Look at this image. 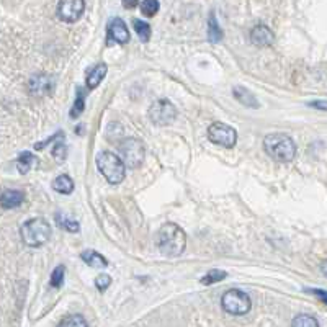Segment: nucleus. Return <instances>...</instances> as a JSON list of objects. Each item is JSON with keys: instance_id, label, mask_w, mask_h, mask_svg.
Returning a JSON list of instances; mask_svg holds the SVG:
<instances>
[{"instance_id": "nucleus-1", "label": "nucleus", "mask_w": 327, "mask_h": 327, "mask_svg": "<svg viewBox=\"0 0 327 327\" xmlns=\"http://www.w3.org/2000/svg\"><path fill=\"white\" fill-rule=\"evenodd\" d=\"M157 249L167 257H179L187 247V234L175 223H165L157 233Z\"/></svg>"}, {"instance_id": "nucleus-2", "label": "nucleus", "mask_w": 327, "mask_h": 327, "mask_svg": "<svg viewBox=\"0 0 327 327\" xmlns=\"http://www.w3.org/2000/svg\"><path fill=\"white\" fill-rule=\"evenodd\" d=\"M263 147L273 161L278 162H290L296 156V146L293 139L283 132H272L263 139Z\"/></svg>"}, {"instance_id": "nucleus-3", "label": "nucleus", "mask_w": 327, "mask_h": 327, "mask_svg": "<svg viewBox=\"0 0 327 327\" xmlns=\"http://www.w3.org/2000/svg\"><path fill=\"white\" fill-rule=\"evenodd\" d=\"M22 239L28 247H41L46 244L51 237V226L46 219L33 218L22 226L20 229Z\"/></svg>"}, {"instance_id": "nucleus-4", "label": "nucleus", "mask_w": 327, "mask_h": 327, "mask_svg": "<svg viewBox=\"0 0 327 327\" xmlns=\"http://www.w3.org/2000/svg\"><path fill=\"white\" fill-rule=\"evenodd\" d=\"M97 167L100 174L110 182L111 185H118L125 180L126 167L121 162V159L113 152H99L97 156Z\"/></svg>"}, {"instance_id": "nucleus-5", "label": "nucleus", "mask_w": 327, "mask_h": 327, "mask_svg": "<svg viewBox=\"0 0 327 327\" xmlns=\"http://www.w3.org/2000/svg\"><path fill=\"white\" fill-rule=\"evenodd\" d=\"M221 306H223V309L226 313L233 314V316H244L251 311L252 301H251V296L247 293H244V291L229 290L223 295Z\"/></svg>"}, {"instance_id": "nucleus-6", "label": "nucleus", "mask_w": 327, "mask_h": 327, "mask_svg": "<svg viewBox=\"0 0 327 327\" xmlns=\"http://www.w3.org/2000/svg\"><path fill=\"white\" fill-rule=\"evenodd\" d=\"M118 151H120L118 157L121 159V162L125 164V167H129V169H138L143 164L146 156V149L143 143L138 139H125L123 143H120Z\"/></svg>"}, {"instance_id": "nucleus-7", "label": "nucleus", "mask_w": 327, "mask_h": 327, "mask_svg": "<svg viewBox=\"0 0 327 327\" xmlns=\"http://www.w3.org/2000/svg\"><path fill=\"white\" fill-rule=\"evenodd\" d=\"M208 139L221 147L231 149L237 143V132L233 126L226 125V123L216 121L208 128Z\"/></svg>"}, {"instance_id": "nucleus-8", "label": "nucleus", "mask_w": 327, "mask_h": 327, "mask_svg": "<svg viewBox=\"0 0 327 327\" xmlns=\"http://www.w3.org/2000/svg\"><path fill=\"white\" fill-rule=\"evenodd\" d=\"M177 118V108L169 100H157L149 108V120H151L156 126H167L174 123Z\"/></svg>"}, {"instance_id": "nucleus-9", "label": "nucleus", "mask_w": 327, "mask_h": 327, "mask_svg": "<svg viewBox=\"0 0 327 327\" xmlns=\"http://www.w3.org/2000/svg\"><path fill=\"white\" fill-rule=\"evenodd\" d=\"M84 8V0H63L57 4V16L66 23H74L82 16Z\"/></svg>"}, {"instance_id": "nucleus-10", "label": "nucleus", "mask_w": 327, "mask_h": 327, "mask_svg": "<svg viewBox=\"0 0 327 327\" xmlns=\"http://www.w3.org/2000/svg\"><path fill=\"white\" fill-rule=\"evenodd\" d=\"M108 38L110 43L114 41L120 44H126L129 41V30L121 18H113L108 23Z\"/></svg>"}, {"instance_id": "nucleus-11", "label": "nucleus", "mask_w": 327, "mask_h": 327, "mask_svg": "<svg viewBox=\"0 0 327 327\" xmlns=\"http://www.w3.org/2000/svg\"><path fill=\"white\" fill-rule=\"evenodd\" d=\"M273 40H275V34H273V31L265 25H255L251 31V41L255 44V46L267 48L273 43Z\"/></svg>"}, {"instance_id": "nucleus-12", "label": "nucleus", "mask_w": 327, "mask_h": 327, "mask_svg": "<svg viewBox=\"0 0 327 327\" xmlns=\"http://www.w3.org/2000/svg\"><path fill=\"white\" fill-rule=\"evenodd\" d=\"M54 81L49 77V75H34L31 77L30 81V92L33 95H38V97H43V95H48L51 93V90L54 88Z\"/></svg>"}, {"instance_id": "nucleus-13", "label": "nucleus", "mask_w": 327, "mask_h": 327, "mask_svg": "<svg viewBox=\"0 0 327 327\" xmlns=\"http://www.w3.org/2000/svg\"><path fill=\"white\" fill-rule=\"evenodd\" d=\"M23 201H25V193L20 190H5L2 195H0V205L5 209L20 206Z\"/></svg>"}, {"instance_id": "nucleus-14", "label": "nucleus", "mask_w": 327, "mask_h": 327, "mask_svg": "<svg viewBox=\"0 0 327 327\" xmlns=\"http://www.w3.org/2000/svg\"><path fill=\"white\" fill-rule=\"evenodd\" d=\"M107 70H108V67H107V64H103V63L93 66V69H90V72L87 74V81H85L87 87L90 88V90H93V88L99 87L102 84V81L105 79V75H107Z\"/></svg>"}, {"instance_id": "nucleus-15", "label": "nucleus", "mask_w": 327, "mask_h": 327, "mask_svg": "<svg viewBox=\"0 0 327 327\" xmlns=\"http://www.w3.org/2000/svg\"><path fill=\"white\" fill-rule=\"evenodd\" d=\"M233 93H234V97L237 99V102L239 103H242L244 107H249V108H259L260 105H259V100L255 99V97L247 90L245 87H242V85H237V87H234L233 88Z\"/></svg>"}, {"instance_id": "nucleus-16", "label": "nucleus", "mask_w": 327, "mask_h": 327, "mask_svg": "<svg viewBox=\"0 0 327 327\" xmlns=\"http://www.w3.org/2000/svg\"><path fill=\"white\" fill-rule=\"evenodd\" d=\"M81 259L88 265V267H92V268H105L108 265V260L103 257L102 254L99 252H95L92 249H88V251H84L81 254Z\"/></svg>"}, {"instance_id": "nucleus-17", "label": "nucleus", "mask_w": 327, "mask_h": 327, "mask_svg": "<svg viewBox=\"0 0 327 327\" xmlns=\"http://www.w3.org/2000/svg\"><path fill=\"white\" fill-rule=\"evenodd\" d=\"M56 223L61 229H64V231H67V233H79L81 231V226H79L77 221L74 218L64 215L63 211H57L56 213Z\"/></svg>"}, {"instance_id": "nucleus-18", "label": "nucleus", "mask_w": 327, "mask_h": 327, "mask_svg": "<svg viewBox=\"0 0 327 327\" xmlns=\"http://www.w3.org/2000/svg\"><path fill=\"white\" fill-rule=\"evenodd\" d=\"M52 190L63 193V195H69L74 191V182L69 175H59L57 179L52 182Z\"/></svg>"}, {"instance_id": "nucleus-19", "label": "nucleus", "mask_w": 327, "mask_h": 327, "mask_svg": "<svg viewBox=\"0 0 327 327\" xmlns=\"http://www.w3.org/2000/svg\"><path fill=\"white\" fill-rule=\"evenodd\" d=\"M223 36H224V33H223V30H221L215 13L209 15V18H208V40L211 43H219L221 40H223Z\"/></svg>"}, {"instance_id": "nucleus-20", "label": "nucleus", "mask_w": 327, "mask_h": 327, "mask_svg": "<svg viewBox=\"0 0 327 327\" xmlns=\"http://www.w3.org/2000/svg\"><path fill=\"white\" fill-rule=\"evenodd\" d=\"M34 164V156L30 152H22L16 159V167H18L20 174H28Z\"/></svg>"}, {"instance_id": "nucleus-21", "label": "nucleus", "mask_w": 327, "mask_h": 327, "mask_svg": "<svg viewBox=\"0 0 327 327\" xmlns=\"http://www.w3.org/2000/svg\"><path fill=\"white\" fill-rule=\"evenodd\" d=\"M132 26H134V31L138 33V36H139L141 41H143V43L149 41V38H151V26H149L146 22L139 20V18L132 20Z\"/></svg>"}, {"instance_id": "nucleus-22", "label": "nucleus", "mask_w": 327, "mask_h": 327, "mask_svg": "<svg viewBox=\"0 0 327 327\" xmlns=\"http://www.w3.org/2000/svg\"><path fill=\"white\" fill-rule=\"evenodd\" d=\"M57 327H88V324L82 314H70L64 317Z\"/></svg>"}, {"instance_id": "nucleus-23", "label": "nucleus", "mask_w": 327, "mask_h": 327, "mask_svg": "<svg viewBox=\"0 0 327 327\" xmlns=\"http://www.w3.org/2000/svg\"><path fill=\"white\" fill-rule=\"evenodd\" d=\"M291 327H319V322H317L316 317L309 314H299L291 322Z\"/></svg>"}, {"instance_id": "nucleus-24", "label": "nucleus", "mask_w": 327, "mask_h": 327, "mask_svg": "<svg viewBox=\"0 0 327 327\" xmlns=\"http://www.w3.org/2000/svg\"><path fill=\"white\" fill-rule=\"evenodd\" d=\"M226 277H227V273L223 272V270H209L200 281L203 285H213V283H219V281H223Z\"/></svg>"}, {"instance_id": "nucleus-25", "label": "nucleus", "mask_w": 327, "mask_h": 327, "mask_svg": "<svg viewBox=\"0 0 327 327\" xmlns=\"http://www.w3.org/2000/svg\"><path fill=\"white\" fill-rule=\"evenodd\" d=\"M64 277H66V267L64 265H59L51 273V286L52 288H61L64 283Z\"/></svg>"}, {"instance_id": "nucleus-26", "label": "nucleus", "mask_w": 327, "mask_h": 327, "mask_svg": "<svg viewBox=\"0 0 327 327\" xmlns=\"http://www.w3.org/2000/svg\"><path fill=\"white\" fill-rule=\"evenodd\" d=\"M141 12L146 16H154L159 12V2L157 0H144V2H139Z\"/></svg>"}, {"instance_id": "nucleus-27", "label": "nucleus", "mask_w": 327, "mask_h": 327, "mask_svg": "<svg viewBox=\"0 0 327 327\" xmlns=\"http://www.w3.org/2000/svg\"><path fill=\"white\" fill-rule=\"evenodd\" d=\"M52 157H54V161L59 162V164L64 162L67 159V147L63 141H59V143L54 144V147H52Z\"/></svg>"}, {"instance_id": "nucleus-28", "label": "nucleus", "mask_w": 327, "mask_h": 327, "mask_svg": "<svg viewBox=\"0 0 327 327\" xmlns=\"http://www.w3.org/2000/svg\"><path fill=\"white\" fill-rule=\"evenodd\" d=\"M85 93L84 92H79L77 93V99H75V103H74V108L70 110V118H77L79 114H81L85 108Z\"/></svg>"}, {"instance_id": "nucleus-29", "label": "nucleus", "mask_w": 327, "mask_h": 327, "mask_svg": "<svg viewBox=\"0 0 327 327\" xmlns=\"http://www.w3.org/2000/svg\"><path fill=\"white\" fill-rule=\"evenodd\" d=\"M110 285H111V278H110V275H107V273H102V275L95 278V286L99 291H105Z\"/></svg>"}, {"instance_id": "nucleus-30", "label": "nucleus", "mask_w": 327, "mask_h": 327, "mask_svg": "<svg viewBox=\"0 0 327 327\" xmlns=\"http://www.w3.org/2000/svg\"><path fill=\"white\" fill-rule=\"evenodd\" d=\"M307 291H309V293H313V295H317V296H319V298L322 299V301H324V303L327 301L325 291H322V290H307Z\"/></svg>"}, {"instance_id": "nucleus-31", "label": "nucleus", "mask_w": 327, "mask_h": 327, "mask_svg": "<svg viewBox=\"0 0 327 327\" xmlns=\"http://www.w3.org/2000/svg\"><path fill=\"white\" fill-rule=\"evenodd\" d=\"M123 5H125L126 8H134L139 5V2H123Z\"/></svg>"}]
</instances>
